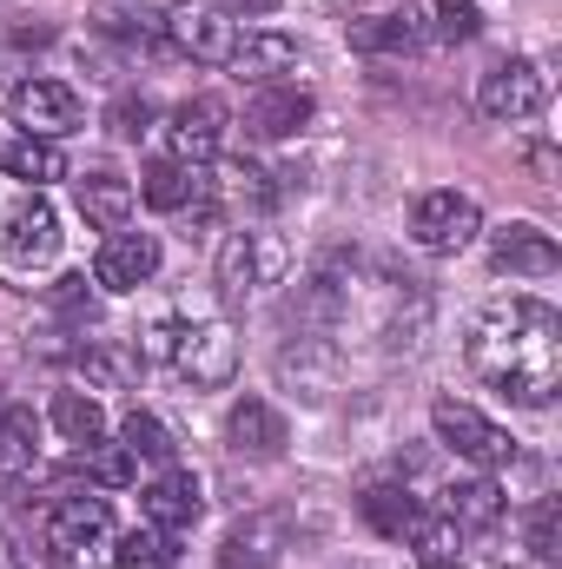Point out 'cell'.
I'll return each mask as SVG.
<instances>
[{"label": "cell", "instance_id": "31", "mask_svg": "<svg viewBox=\"0 0 562 569\" xmlns=\"http://www.w3.org/2000/svg\"><path fill=\"white\" fill-rule=\"evenodd\" d=\"M430 13H436V33H443V40H476V33H483L476 0H430Z\"/></svg>", "mask_w": 562, "mask_h": 569}, {"label": "cell", "instance_id": "37", "mask_svg": "<svg viewBox=\"0 0 562 569\" xmlns=\"http://www.w3.org/2000/svg\"><path fill=\"white\" fill-rule=\"evenodd\" d=\"M0 569H27V550H20L13 530H0Z\"/></svg>", "mask_w": 562, "mask_h": 569}, {"label": "cell", "instance_id": "3", "mask_svg": "<svg viewBox=\"0 0 562 569\" xmlns=\"http://www.w3.org/2000/svg\"><path fill=\"white\" fill-rule=\"evenodd\" d=\"M430 430H436V443H450L456 457H470V463H483V470H496V463L516 457L510 430L490 425L476 405H456V398H436V405H430Z\"/></svg>", "mask_w": 562, "mask_h": 569}, {"label": "cell", "instance_id": "11", "mask_svg": "<svg viewBox=\"0 0 562 569\" xmlns=\"http://www.w3.org/2000/svg\"><path fill=\"white\" fill-rule=\"evenodd\" d=\"M490 266H496V272H510V279H556L562 252H556V239H550L543 226L516 219V226L490 232Z\"/></svg>", "mask_w": 562, "mask_h": 569}, {"label": "cell", "instance_id": "9", "mask_svg": "<svg viewBox=\"0 0 562 569\" xmlns=\"http://www.w3.org/2000/svg\"><path fill=\"white\" fill-rule=\"evenodd\" d=\"M284 266V252L265 239V232H232L225 246H219V298L225 305H245L259 284H272Z\"/></svg>", "mask_w": 562, "mask_h": 569}, {"label": "cell", "instance_id": "7", "mask_svg": "<svg viewBox=\"0 0 562 569\" xmlns=\"http://www.w3.org/2000/svg\"><path fill=\"white\" fill-rule=\"evenodd\" d=\"M172 365H179V378H192V385H205V391L232 385V371H239V338H232V325H225V318H212V325H179Z\"/></svg>", "mask_w": 562, "mask_h": 569}, {"label": "cell", "instance_id": "18", "mask_svg": "<svg viewBox=\"0 0 562 569\" xmlns=\"http://www.w3.org/2000/svg\"><path fill=\"white\" fill-rule=\"evenodd\" d=\"M225 437H232V450H239V457H284V443H291L284 418L265 405V398H245V405H232Z\"/></svg>", "mask_w": 562, "mask_h": 569}, {"label": "cell", "instance_id": "4", "mask_svg": "<svg viewBox=\"0 0 562 569\" xmlns=\"http://www.w3.org/2000/svg\"><path fill=\"white\" fill-rule=\"evenodd\" d=\"M7 113H13V133H33V140H67L87 120L80 93L60 87V80H20L13 100H7Z\"/></svg>", "mask_w": 562, "mask_h": 569}, {"label": "cell", "instance_id": "13", "mask_svg": "<svg viewBox=\"0 0 562 569\" xmlns=\"http://www.w3.org/2000/svg\"><path fill=\"white\" fill-rule=\"evenodd\" d=\"M140 510L152 530H165V537H179V530H192L199 523V510H205V490H199V477L192 470H165V477H152L140 490Z\"/></svg>", "mask_w": 562, "mask_h": 569}, {"label": "cell", "instance_id": "25", "mask_svg": "<svg viewBox=\"0 0 562 569\" xmlns=\"http://www.w3.org/2000/svg\"><path fill=\"white\" fill-rule=\"evenodd\" d=\"M496 517H503V483H496V477L450 483V523H476V530H490Z\"/></svg>", "mask_w": 562, "mask_h": 569}, {"label": "cell", "instance_id": "34", "mask_svg": "<svg viewBox=\"0 0 562 569\" xmlns=\"http://www.w3.org/2000/svg\"><path fill=\"white\" fill-rule=\"evenodd\" d=\"M53 311L73 318V325H93V291H87V279H60L53 284Z\"/></svg>", "mask_w": 562, "mask_h": 569}, {"label": "cell", "instance_id": "33", "mask_svg": "<svg viewBox=\"0 0 562 569\" xmlns=\"http://www.w3.org/2000/svg\"><path fill=\"white\" fill-rule=\"evenodd\" d=\"M80 371H87V378H93V385H120V378H127V371H133V358H113V351H107V345H100V338H93V345H87V351H80Z\"/></svg>", "mask_w": 562, "mask_h": 569}, {"label": "cell", "instance_id": "20", "mask_svg": "<svg viewBox=\"0 0 562 569\" xmlns=\"http://www.w3.org/2000/svg\"><path fill=\"white\" fill-rule=\"evenodd\" d=\"M0 172H7V179H27V186L40 192L47 179H67V152H60V140L7 133V140H0Z\"/></svg>", "mask_w": 562, "mask_h": 569}, {"label": "cell", "instance_id": "24", "mask_svg": "<svg viewBox=\"0 0 562 569\" xmlns=\"http://www.w3.org/2000/svg\"><path fill=\"white\" fill-rule=\"evenodd\" d=\"M279 563V523H245L219 543V569H272Z\"/></svg>", "mask_w": 562, "mask_h": 569}, {"label": "cell", "instance_id": "8", "mask_svg": "<svg viewBox=\"0 0 562 569\" xmlns=\"http://www.w3.org/2000/svg\"><path fill=\"white\" fill-rule=\"evenodd\" d=\"M483 232V206L470 192H423L411 206V239L423 252H463Z\"/></svg>", "mask_w": 562, "mask_h": 569}, {"label": "cell", "instance_id": "15", "mask_svg": "<svg viewBox=\"0 0 562 569\" xmlns=\"http://www.w3.org/2000/svg\"><path fill=\"white\" fill-rule=\"evenodd\" d=\"M225 67H232V80H245V87H272L279 73H291V67H298V40H291V33H279V27L245 33V40H232Z\"/></svg>", "mask_w": 562, "mask_h": 569}, {"label": "cell", "instance_id": "6", "mask_svg": "<svg viewBox=\"0 0 562 569\" xmlns=\"http://www.w3.org/2000/svg\"><path fill=\"white\" fill-rule=\"evenodd\" d=\"M476 107L490 113V120H536L543 107H550V73L536 67V60H503V67H490L483 73V87H476Z\"/></svg>", "mask_w": 562, "mask_h": 569}, {"label": "cell", "instance_id": "19", "mask_svg": "<svg viewBox=\"0 0 562 569\" xmlns=\"http://www.w3.org/2000/svg\"><path fill=\"white\" fill-rule=\"evenodd\" d=\"M140 199L152 212H185L205 199V172L199 166H179V159H152L140 172Z\"/></svg>", "mask_w": 562, "mask_h": 569}, {"label": "cell", "instance_id": "12", "mask_svg": "<svg viewBox=\"0 0 562 569\" xmlns=\"http://www.w3.org/2000/svg\"><path fill=\"white\" fill-rule=\"evenodd\" d=\"M159 272V239L152 232H107V246H100V259H93V284H107V291H140L145 279Z\"/></svg>", "mask_w": 562, "mask_h": 569}, {"label": "cell", "instance_id": "23", "mask_svg": "<svg viewBox=\"0 0 562 569\" xmlns=\"http://www.w3.org/2000/svg\"><path fill=\"white\" fill-rule=\"evenodd\" d=\"M33 457H40V418L7 405V411H0V477L33 470Z\"/></svg>", "mask_w": 562, "mask_h": 569}, {"label": "cell", "instance_id": "17", "mask_svg": "<svg viewBox=\"0 0 562 569\" xmlns=\"http://www.w3.org/2000/svg\"><path fill=\"white\" fill-rule=\"evenodd\" d=\"M304 120H311V93L304 87H259L252 93V107H245V127L259 133V140H291V133H304Z\"/></svg>", "mask_w": 562, "mask_h": 569}, {"label": "cell", "instance_id": "28", "mask_svg": "<svg viewBox=\"0 0 562 569\" xmlns=\"http://www.w3.org/2000/svg\"><path fill=\"white\" fill-rule=\"evenodd\" d=\"M411 543L423 569H463V523H423Z\"/></svg>", "mask_w": 562, "mask_h": 569}, {"label": "cell", "instance_id": "16", "mask_svg": "<svg viewBox=\"0 0 562 569\" xmlns=\"http://www.w3.org/2000/svg\"><path fill=\"white\" fill-rule=\"evenodd\" d=\"M358 510H364V523L378 530V537H391V543H411L423 523V497H411L404 483H371L364 497H358Z\"/></svg>", "mask_w": 562, "mask_h": 569}, {"label": "cell", "instance_id": "27", "mask_svg": "<svg viewBox=\"0 0 562 569\" xmlns=\"http://www.w3.org/2000/svg\"><path fill=\"white\" fill-rule=\"evenodd\" d=\"M113 569H172V537L165 530H133V537H120L113 543Z\"/></svg>", "mask_w": 562, "mask_h": 569}, {"label": "cell", "instance_id": "32", "mask_svg": "<svg viewBox=\"0 0 562 569\" xmlns=\"http://www.w3.org/2000/svg\"><path fill=\"white\" fill-rule=\"evenodd\" d=\"M556 530H562V503L556 497H543L536 510H530V550L543 557V563H556L562 550H556Z\"/></svg>", "mask_w": 562, "mask_h": 569}, {"label": "cell", "instance_id": "35", "mask_svg": "<svg viewBox=\"0 0 562 569\" xmlns=\"http://www.w3.org/2000/svg\"><path fill=\"white\" fill-rule=\"evenodd\" d=\"M145 120H152V113H145V100H140V107H133V100H120V107H113V133H120V140H140Z\"/></svg>", "mask_w": 562, "mask_h": 569}, {"label": "cell", "instance_id": "36", "mask_svg": "<svg viewBox=\"0 0 562 569\" xmlns=\"http://www.w3.org/2000/svg\"><path fill=\"white\" fill-rule=\"evenodd\" d=\"M172 338H179V318H159V325H152V331H145L140 358H172Z\"/></svg>", "mask_w": 562, "mask_h": 569}, {"label": "cell", "instance_id": "5", "mask_svg": "<svg viewBox=\"0 0 562 569\" xmlns=\"http://www.w3.org/2000/svg\"><path fill=\"white\" fill-rule=\"evenodd\" d=\"M165 40H172L185 60H212V67H225L239 27H232V7H225V0H179V7L165 13Z\"/></svg>", "mask_w": 562, "mask_h": 569}, {"label": "cell", "instance_id": "26", "mask_svg": "<svg viewBox=\"0 0 562 569\" xmlns=\"http://www.w3.org/2000/svg\"><path fill=\"white\" fill-rule=\"evenodd\" d=\"M53 430L67 437V443H100L107 437V411H100V398H80V391H60L53 398Z\"/></svg>", "mask_w": 562, "mask_h": 569}, {"label": "cell", "instance_id": "38", "mask_svg": "<svg viewBox=\"0 0 562 569\" xmlns=\"http://www.w3.org/2000/svg\"><path fill=\"white\" fill-rule=\"evenodd\" d=\"M0 411H7V398H0Z\"/></svg>", "mask_w": 562, "mask_h": 569}, {"label": "cell", "instance_id": "2", "mask_svg": "<svg viewBox=\"0 0 562 569\" xmlns=\"http://www.w3.org/2000/svg\"><path fill=\"white\" fill-rule=\"evenodd\" d=\"M47 563L53 569H100L113 563V510L107 497H67L47 517Z\"/></svg>", "mask_w": 562, "mask_h": 569}, {"label": "cell", "instance_id": "1", "mask_svg": "<svg viewBox=\"0 0 562 569\" xmlns=\"http://www.w3.org/2000/svg\"><path fill=\"white\" fill-rule=\"evenodd\" d=\"M470 371L503 391L510 405L543 411L562 385V318L543 298H510L496 311H483L476 338H470Z\"/></svg>", "mask_w": 562, "mask_h": 569}, {"label": "cell", "instance_id": "22", "mask_svg": "<svg viewBox=\"0 0 562 569\" xmlns=\"http://www.w3.org/2000/svg\"><path fill=\"white\" fill-rule=\"evenodd\" d=\"M418 40H423V27H418L411 7H404V13H371V20L351 27V47H358V53H411Z\"/></svg>", "mask_w": 562, "mask_h": 569}, {"label": "cell", "instance_id": "10", "mask_svg": "<svg viewBox=\"0 0 562 569\" xmlns=\"http://www.w3.org/2000/svg\"><path fill=\"white\" fill-rule=\"evenodd\" d=\"M165 140H172V159H179V166L219 159V146H225V100H212V93L179 100L172 120H165Z\"/></svg>", "mask_w": 562, "mask_h": 569}, {"label": "cell", "instance_id": "14", "mask_svg": "<svg viewBox=\"0 0 562 569\" xmlns=\"http://www.w3.org/2000/svg\"><path fill=\"white\" fill-rule=\"evenodd\" d=\"M60 252V212L40 199V192H27L13 212H7V259L13 266H47Z\"/></svg>", "mask_w": 562, "mask_h": 569}, {"label": "cell", "instance_id": "21", "mask_svg": "<svg viewBox=\"0 0 562 569\" xmlns=\"http://www.w3.org/2000/svg\"><path fill=\"white\" fill-rule=\"evenodd\" d=\"M127 212H133V186H127L120 172H87V179H80V219H87V226L120 232Z\"/></svg>", "mask_w": 562, "mask_h": 569}, {"label": "cell", "instance_id": "29", "mask_svg": "<svg viewBox=\"0 0 562 569\" xmlns=\"http://www.w3.org/2000/svg\"><path fill=\"white\" fill-rule=\"evenodd\" d=\"M120 437H127V450L145 457V463H172V450H179V443H172V430L159 425L152 411H133V418L120 425Z\"/></svg>", "mask_w": 562, "mask_h": 569}, {"label": "cell", "instance_id": "30", "mask_svg": "<svg viewBox=\"0 0 562 569\" xmlns=\"http://www.w3.org/2000/svg\"><path fill=\"white\" fill-rule=\"evenodd\" d=\"M80 457H93L87 470H93V483H107V490H120V483H133V477H140V457H133L127 443H107V437H100V443H87Z\"/></svg>", "mask_w": 562, "mask_h": 569}]
</instances>
